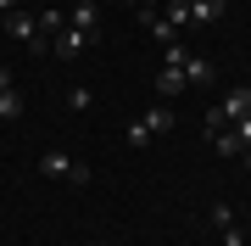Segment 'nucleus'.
<instances>
[{
    "label": "nucleus",
    "instance_id": "obj_3",
    "mask_svg": "<svg viewBox=\"0 0 251 246\" xmlns=\"http://www.w3.org/2000/svg\"><path fill=\"white\" fill-rule=\"evenodd\" d=\"M6 34L23 39V45H34V39H39V17H34V11H6Z\"/></svg>",
    "mask_w": 251,
    "mask_h": 246
},
{
    "label": "nucleus",
    "instance_id": "obj_2",
    "mask_svg": "<svg viewBox=\"0 0 251 246\" xmlns=\"http://www.w3.org/2000/svg\"><path fill=\"white\" fill-rule=\"evenodd\" d=\"M90 39H95V34H78V28H62V34L50 39V56H56V62H73V56H78L84 45H90Z\"/></svg>",
    "mask_w": 251,
    "mask_h": 246
},
{
    "label": "nucleus",
    "instance_id": "obj_6",
    "mask_svg": "<svg viewBox=\"0 0 251 246\" xmlns=\"http://www.w3.org/2000/svg\"><path fill=\"white\" fill-rule=\"evenodd\" d=\"M39 168H45V179H73V168H78V163H73L67 151H45V157H39Z\"/></svg>",
    "mask_w": 251,
    "mask_h": 246
},
{
    "label": "nucleus",
    "instance_id": "obj_16",
    "mask_svg": "<svg viewBox=\"0 0 251 246\" xmlns=\"http://www.w3.org/2000/svg\"><path fill=\"white\" fill-rule=\"evenodd\" d=\"M234 140H240V146L251 151V112H246V118H240V123H234Z\"/></svg>",
    "mask_w": 251,
    "mask_h": 246
},
{
    "label": "nucleus",
    "instance_id": "obj_9",
    "mask_svg": "<svg viewBox=\"0 0 251 246\" xmlns=\"http://www.w3.org/2000/svg\"><path fill=\"white\" fill-rule=\"evenodd\" d=\"M179 90H184V67H162L156 73V101H173Z\"/></svg>",
    "mask_w": 251,
    "mask_h": 246
},
{
    "label": "nucleus",
    "instance_id": "obj_4",
    "mask_svg": "<svg viewBox=\"0 0 251 246\" xmlns=\"http://www.w3.org/2000/svg\"><path fill=\"white\" fill-rule=\"evenodd\" d=\"M145 129H151V140L156 135H168V129H179V118H173V101H156V107L151 112H145V118H140Z\"/></svg>",
    "mask_w": 251,
    "mask_h": 246
},
{
    "label": "nucleus",
    "instance_id": "obj_1",
    "mask_svg": "<svg viewBox=\"0 0 251 246\" xmlns=\"http://www.w3.org/2000/svg\"><path fill=\"white\" fill-rule=\"evenodd\" d=\"M251 112V84H234V90H224V101H218L212 112H206V140L218 135V129H229V123H240Z\"/></svg>",
    "mask_w": 251,
    "mask_h": 246
},
{
    "label": "nucleus",
    "instance_id": "obj_15",
    "mask_svg": "<svg viewBox=\"0 0 251 246\" xmlns=\"http://www.w3.org/2000/svg\"><path fill=\"white\" fill-rule=\"evenodd\" d=\"M184 56H190V51L173 39V45H162V67H184Z\"/></svg>",
    "mask_w": 251,
    "mask_h": 246
},
{
    "label": "nucleus",
    "instance_id": "obj_17",
    "mask_svg": "<svg viewBox=\"0 0 251 246\" xmlns=\"http://www.w3.org/2000/svg\"><path fill=\"white\" fill-rule=\"evenodd\" d=\"M0 11H17V0H0Z\"/></svg>",
    "mask_w": 251,
    "mask_h": 246
},
{
    "label": "nucleus",
    "instance_id": "obj_13",
    "mask_svg": "<svg viewBox=\"0 0 251 246\" xmlns=\"http://www.w3.org/2000/svg\"><path fill=\"white\" fill-rule=\"evenodd\" d=\"M162 17H168L173 28H190V6H184V0H168V6H162Z\"/></svg>",
    "mask_w": 251,
    "mask_h": 246
},
{
    "label": "nucleus",
    "instance_id": "obj_20",
    "mask_svg": "<svg viewBox=\"0 0 251 246\" xmlns=\"http://www.w3.org/2000/svg\"><path fill=\"white\" fill-rule=\"evenodd\" d=\"M184 6H190V0H184Z\"/></svg>",
    "mask_w": 251,
    "mask_h": 246
},
{
    "label": "nucleus",
    "instance_id": "obj_8",
    "mask_svg": "<svg viewBox=\"0 0 251 246\" xmlns=\"http://www.w3.org/2000/svg\"><path fill=\"white\" fill-rule=\"evenodd\" d=\"M95 23H100L95 0H84V6H73V11H67V28H78V34H95Z\"/></svg>",
    "mask_w": 251,
    "mask_h": 246
},
{
    "label": "nucleus",
    "instance_id": "obj_11",
    "mask_svg": "<svg viewBox=\"0 0 251 246\" xmlns=\"http://www.w3.org/2000/svg\"><path fill=\"white\" fill-rule=\"evenodd\" d=\"M145 28H151V39H156V45H173V39H179V28L162 17V11H145Z\"/></svg>",
    "mask_w": 251,
    "mask_h": 246
},
{
    "label": "nucleus",
    "instance_id": "obj_10",
    "mask_svg": "<svg viewBox=\"0 0 251 246\" xmlns=\"http://www.w3.org/2000/svg\"><path fill=\"white\" fill-rule=\"evenodd\" d=\"M218 67L206 62V56H184V84H212Z\"/></svg>",
    "mask_w": 251,
    "mask_h": 246
},
{
    "label": "nucleus",
    "instance_id": "obj_5",
    "mask_svg": "<svg viewBox=\"0 0 251 246\" xmlns=\"http://www.w3.org/2000/svg\"><path fill=\"white\" fill-rule=\"evenodd\" d=\"M212 224L224 229V246H246V235H240V224H234V207H229V201H218V207H212Z\"/></svg>",
    "mask_w": 251,
    "mask_h": 246
},
{
    "label": "nucleus",
    "instance_id": "obj_19",
    "mask_svg": "<svg viewBox=\"0 0 251 246\" xmlns=\"http://www.w3.org/2000/svg\"><path fill=\"white\" fill-rule=\"evenodd\" d=\"M246 173H251V151H246Z\"/></svg>",
    "mask_w": 251,
    "mask_h": 246
},
{
    "label": "nucleus",
    "instance_id": "obj_14",
    "mask_svg": "<svg viewBox=\"0 0 251 246\" xmlns=\"http://www.w3.org/2000/svg\"><path fill=\"white\" fill-rule=\"evenodd\" d=\"M128 146H134V151H145V146H151V129H145L140 118H134V123H128Z\"/></svg>",
    "mask_w": 251,
    "mask_h": 246
},
{
    "label": "nucleus",
    "instance_id": "obj_7",
    "mask_svg": "<svg viewBox=\"0 0 251 246\" xmlns=\"http://www.w3.org/2000/svg\"><path fill=\"white\" fill-rule=\"evenodd\" d=\"M224 17V0H190V28H206Z\"/></svg>",
    "mask_w": 251,
    "mask_h": 246
},
{
    "label": "nucleus",
    "instance_id": "obj_18",
    "mask_svg": "<svg viewBox=\"0 0 251 246\" xmlns=\"http://www.w3.org/2000/svg\"><path fill=\"white\" fill-rule=\"evenodd\" d=\"M134 6H145V11H151V6H162V0H134Z\"/></svg>",
    "mask_w": 251,
    "mask_h": 246
},
{
    "label": "nucleus",
    "instance_id": "obj_12",
    "mask_svg": "<svg viewBox=\"0 0 251 246\" xmlns=\"http://www.w3.org/2000/svg\"><path fill=\"white\" fill-rule=\"evenodd\" d=\"M11 118H23V95H17V84H11V90H0V123H11Z\"/></svg>",
    "mask_w": 251,
    "mask_h": 246
}]
</instances>
